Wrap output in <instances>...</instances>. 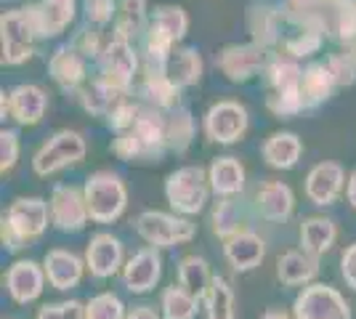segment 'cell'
Returning a JSON list of instances; mask_svg holds the SVG:
<instances>
[{"mask_svg":"<svg viewBox=\"0 0 356 319\" xmlns=\"http://www.w3.org/2000/svg\"><path fill=\"white\" fill-rule=\"evenodd\" d=\"M51 227V208L43 197H16L0 215V243L8 253H22Z\"/></svg>","mask_w":356,"mask_h":319,"instance_id":"1","label":"cell"},{"mask_svg":"<svg viewBox=\"0 0 356 319\" xmlns=\"http://www.w3.org/2000/svg\"><path fill=\"white\" fill-rule=\"evenodd\" d=\"M43 40L35 6L3 11L0 16V61L3 67H22L35 56L38 43Z\"/></svg>","mask_w":356,"mask_h":319,"instance_id":"2","label":"cell"},{"mask_svg":"<svg viewBox=\"0 0 356 319\" xmlns=\"http://www.w3.org/2000/svg\"><path fill=\"white\" fill-rule=\"evenodd\" d=\"M86 202H88L90 224H118L128 211L131 192L125 179L115 170H93L88 179L83 181Z\"/></svg>","mask_w":356,"mask_h":319,"instance_id":"3","label":"cell"},{"mask_svg":"<svg viewBox=\"0 0 356 319\" xmlns=\"http://www.w3.org/2000/svg\"><path fill=\"white\" fill-rule=\"evenodd\" d=\"M165 202L170 211L181 213V215H200L208 208L213 189L208 181V167L200 165H181L173 173L165 176L163 183Z\"/></svg>","mask_w":356,"mask_h":319,"instance_id":"4","label":"cell"},{"mask_svg":"<svg viewBox=\"0 0 356 319\" xmlns=\"http://www.w3.org/2000/svg\"><path fill=\"white\" fill-rule=\"evenodd\" d=\"M134 231L138 240L157 250H173L189 245L197 237V224L189 215L176 211H144L136 215Z\"/></svg>","mask_w":356,"mask_h":319,"instance_id":"5","label":"cell"},{"mask_svg":"<svg viewBox=\"0 0 356 319\" xmlns=\"http://www.w3.org/2000/svg\"><path fill=\"white\" fill-rule=\"evenodd\" d=\"M88 154V141L74 128H61L45 138L32 154V173L38 179H51L67 167L80 165Z\"/></svg>","mask_w":356,"mask_h":319,"instance_id":"6","label":"cell"},{"mask_svg":"<svg viewBox=\"0 0 356 319\" xmlns=\"http://www.w3.org/2000/svg\"><path fill=\"white\" fill-rule=\"evenodd\" d=\"M250 131V112L248 106L234 99H221L210 104L202 115V136L218 147H234Z\"/></svg>","mask_w":356,"mask_h":319,"instance_id":"7","label":"cell"},{"mask_svg":"<svg viewBox=\"0 0 356 319\" xmlns=\"http://www.w3.org/2000/svg\"><path fill=\"white\" fill-rule=\"evenodd\" d=\"M96 67H99V77H104L109 85L125 93H134L138 75H141V51L131 40L112 35L106 40L102 56L96 59Z\"/></svg>","mask_w":356,"mask_h":319,"instance_id":"8","label":"cell"},{"mask_svg":"<svg viewBox=\"0 0 356 319\" xmlns=\"http://www.w3.org/2000/svg\"><path fill=\"white\" fill-rule=\"evenodd\" d=\"M271 56H274V51L261 43H252V40L250 43H232L216 54V67L229 83L242 85L255 77H264Z\"/></svg>","mask_w":356,"mask_h":319,"instance_id":"9","label":"cell"},{"mask_svg":"<svg viewBox=\"0 0 356 319\" xmlns=\"http://www.w3.org/2000/svg\"><path fill=\"white\" fill-rule=\"evenodd\" d=\"M290 311L296 319H354L351 304L341 290L319 279L298 290Z\"/></svg>","mask_w":356,"mask_h":319,"instance_id":"10","label":"cell"},{"mask_svg":"<svg viewBox=\"0 0 356 319\" xmlns=\"http://www.w3.org/2000/svg\"><path fill=\"white\" fill-rule=\"evenodd\" d=\"M48 93L35 83H19L0 93V120H14L22 128H35L48 115Z\"/></svg>","mask_w":356,"mask_h":319,"instance_id":"11","label":"cell"},{"mask_svg":"<svg viewBox=\"0 0 356 319\" xmlns=\"http://www.w3.org/2000/svg\"><path fill=\"white\" fill-rule=\"evenodd\" d=\"M51 208V227L61 234H77L90 224L88 202L83 186L74 183H56L48 197Z\"/></svg>","mask_w":356,"mask_h":319,"instance_id":"12","label":"cell"},{"mask_svg":"<svg viewBox=\"0 0 356 319\" xmlns=\"http://www.w3.org/2000/svg\"><path fill=\"white\" fill-rule=\"evenodd\" d=\"M3 288L6 295L16 306H30L43 298L48 288V277H45L43 261L35 259H16L6 274H3Z\"/></svg>","mask_w":356,"mask_h":319,"instance_id":"13","label":"cell"},{"mask_svg":"<svg viewBox=\"0 0 356 319\" xmlns=\"http://www.w3.org/2000/svg\"><path fill=\"white\" fill-rule=\"evenodd\" d=\"M163 266V250L144 245L128 256L122 272H120V282L131 295H147L160 285Z\"/></svg>","mask_w":356,"mask_h":319,"instance_id":"14","label":"cell"},{"mask_svg":"<svg viewBox=\"0 0 356 319\" xmlns=\"http://www.w3.org/2000/svg\"><path fill=\"white\" fill-rule=\"evenodd\" d=\"M86 266L93 279H112L122 272L128 253H125V243L112 231H96L90 234V240L86 243Z\"/></svg>","mask_w":356,"mask_h":319,"instance_id":"15","label":"cell"},{"mask_svg":"<svg viewBox=\"0 0 356 319\" xmlns=\"http://www.w3.org/2000/svg\"><path fill=\"white\" fill-rule=\"evenodd\" d=\"M346 167L335 160H322L306 173L303 179V195L316 208H330L346 195Z\"/></svg>","mask_w":356,"mask_h":319,"instance_id":"16","label":"cell"},{"mask_svg":"<svg viewBox=\"0 0 356 319\" xmlns=\"http://www.w3.org/2000/svg\"><path fill=\"white\" fill-rule=\"evenodd\" d=\"M296 208L298 199L293 186L280 181V179L261 181L255 195H252V213L266 224H287V221H293Z\"/></svg>","mask_w":356,"mask_h":319,"instance_id":"17","label":"cell"},{"mask_svg":"<svg viewBox=\"0 0 356 319\" xmlns=\"http://www.w3.org/2000/svg\"><path fill=\"white\" fill-rule=\"evenodd\" d=\"M221 253L234 274H250L266 261V240L261 237V231L245 227L242 231L232 234L229 240H223Z\"/></svg>","mask_w":356,"mask_h":319,"instance_id":"18","label":"cell"},{"mask_svg":"<svg viewBox=\"0 0 356 319\" xmlns=\"http://www.w3.org/2000/svg\"><path fill=\"white\" fill-rule=\"evenodd\" d=\"M43 269L48 277V288L59 290V293H70V290L80 288L83 277L88 274L86 256L74 253L70 247H51L43 256Z\"/></svg>","mask_w":356,"mask_h":319,"instance_id":"19","label":"cell"},{"mask_svg":"<svg viewBox=\"0 0 356 319\" xmlns=\"http://www.w3.org/2000/svg\"><path fill=\"white\" fill-rule=\"evenodd\" d=\"M48 75L64 93H77L88 83V59L72 43H67L51 54Z\"/></svg>","mask_w":356,"mask_h":319,"instance_id":"20","label":"cell"},{"mask_svg":"<svg viewBox=\"0 0 356 319\" xmlns=\"http://www.w3.org/2000/svg\"><path fill=\"white\" fill-rule=\"evenodd\" d=\"M338 237H341V229L335 224V218H330L325 213L303 215L298 224V245L316 259H325L327 253H332Z\"/></svg>","mask_w":356,"mask_h":319,"instance_id":"21","label":"cell"},{"mask_svg":"<svg viewBox=\"0 0 356 319\" xmlns=\"http://www.w3.org/2000/svg\"><path fill=\"white\" fill-rule=\"evenodd\" d=\"M319 272H322V259L306 253L300 245L284 250L277 259V279L282 288H306L319 279Z\"/></svg>","mask_w":356,"mask_h":319,"instance_id":"22","label":"cell"},{"mask_svg":"<svg viewBox=\"0 0 356 319\" xmlns=\"http://www.w3.org/2000/svg\"><path fill=\"white\" fill-rule=\"evenodd\" d=\"M248 32H250L252 43L277 51L280 38H282V3H252L248 8Z\"/></svg>","mask_w":356,"mask_h":319,"instance_id":"23","label":"cell"},{"mask_svg":"<svg viewBox=\"0 0 356 319\" xmlns=\"http://www.w3.org/2000/svg\"><path fill=\"white\" fill-rule=\"evenodd\" d=\"M316 14L322 16L330 40L346 48L356 43V0H322Z\"/></svg>","mask_w":356,"mask_h":319,"instance_id":"24","label":"cell"},{"mask_svg":"<svg viewBox=\"0 0 356 319\" xmlns=\"http://www.w3.org/2000/svg\"><path fill=\"white\" fill-rule=\"evenodd\" d=\"M208 181L213 197H242L248 189V167L234 154H223L208 165Z\"/></svg>","mask_w":356,"mask_h":319,"instance_id":"25","label":"cell"},{"mask_svg":"<svg viewBox=\"0 0 356 319\" xmlns=\"http://www.w3.org/2000/svg\"><path fill=\"white\" fill-rule=\"evenodd\" d=\"M208 227L216 240H229L232 234L250 227V215L248 208L239 197H216V202L208 211Z\"/></svg>","mask_w":356,"mask_h":319,"instance_id":"26","label":"cell"},{"mask_svg":"<svg viewBox=\"0 0 356 319\" xmlns=\"http://www.w3.org/2000/svg\"><path fill=\"white\" fill-rule=\"evenodd\" d=\"M134 96L149 106H157L163 112H170L181 104V88L168 77V72H144L138 75Z\"/></svg>","mask_w":356,"mask_h":319,"instance_id":"27","label":"cell"},{"mask_svg":"<svg viewBox=\"0 0 356 319\" xmlns=\"http://www.w3.org/2000/svg\"><path fill=\"white\" fill-rule=\"evenodd\" d=\"M303 157V141L293 131H274L261 144V160L271 170H293Z\"/></svg>","mask_w":356,"mask_h":319,"instance_id":"28","label":"cell"},{"mask_svg":"<svg viewBox=\"0 0 356 319\" xmlns=\"http://www.w3.org/2000/svg\"><path fill=\"white\" fill-rule=\"evenodd\" d=\"M125 96H131V93L109 85L104 77H99V75L90 77L88 83L74 93V99H77V104L83 106V112H88L90 117H104V120L112 115V109H115Z\"/></svg>","mask_w":356,"mask_h":319,"instance_id":"29","label":"cell"},{"mask_svg":"<svg viewBox=\"0 0 356 319\" xmlns=\"http://www.w3.org/2000/svg\"><path fill=\"white\" fill-rule=\"evenodd\" d=\"M149 6L147 0H118V16L112 24V35L138 43L144 38V32L149 30Z\"/></svg>","mask_w":356,"mask_h":319,"instance_id":"30","label":"cell"},{"mask_svg":"<svg viewBox=\"0 0 356 319\" xmlns=\"http://www.w3.org/2000/svg\"><path fill=\"white\" fill-rule=\"evenodd\" d=\"M32 6H35V16H38L43 40L59 38L77 16V0H38Z\"/></svg>","mask_w":356,"mask_h":319,"instance_id":"31","label":"cell"},{"mask_svg":"<svg viewBox=\"0 0 356 319\" xmlns=\"http://www.w3.org/2000/svg\"><path fill=\"white\" fill-rule=\"evenodd\" d=\"M335 88H338V83H335V77L330 72L327 61H309L303 67L300 91H303V99H306V109H316L325 101H330Z\"/></svg>","mask_w":356,"mask_h":319,"instance_id":"32","label":"cell"},{"mask_svg":"<svg viewBox=\"0 0 356 319\" xmlns=\"http://www.w3.org/2000/svg\"><path fill=\"white\" fill-rule=\"evenodd\" d=\"M205 75V61L200 48L194 46H176L173 56L168 61V77L176 83L181 91L194 88Z\"/></svg>","mask_w":356,"mask_h":319,"instance_id":"33","label":"cell"},{"mask_svg":"<svg viewBox=\"0 0 356 319\" xmlns=\"http://www.w3.org/2000/svg\"><path fill=\"white\" fill-rule=\"evenodd\" d=\"M216 274L210 269V261L205 256H197V253H189L178 261L176 266V282L181 288H186L192 295H197L200 301L208 295L210 285H213Z\"/></svg>","mask_w":356,"mask_h":319,"instance_id":"34","label":"cell"},{"mask_svg":"<svg viewBox=\"0 0 356 319\" xmlns=\"http://www.w3.org/2000/svg\"><path fill=\"white\" fill-rule=\"evenodd\" d=\"M300 80H303L300 61L282 54V51H274L266 72H264L266 91H298L300 88Z\"/></svg>","mask_w":356,"mask_h":319,"instance_id":"35","label":"cell"},{"mask_svg":"<svg viewBox=\"0 0 356 319\" xmlns=\"http://www.w3.org/2000/svg\"><path fill=\"white\" fill-rule=\"evenodd\" d=\"M197 138V122L189 106L178 104L168 112V152L186 154Z\"/></svg>","mask_w":356,"mask_h":319,"instance_id":"36","label":"cell"},{"mask_svg":"<svg viewBox=\"0 0 356 319\" xmlns=\"http://www.w3.org/2000/svg\"><path fill=\"white\" fill-rule=\"evenodd\" d=\"M157 309H160L163 319H197V314L202 311V301L186 288H181L178 282H173V285L163 288Z\"/></svg>","mask_w":356,"mask_h":319,"instance_id":"37","label":"cell"},{"mask_svg":"<svg viewBox=\"0 0 356 319\" xmlns=\"http://www.w3.org/2000/svg\"><path fill=\"white\" fill-rule=\"evenodd\" d=\"M202 314L205 319H237V295L226 277L216 274L208 295L202 298Z\"/></svg>","mask_w":356,"mask_h":319,"instance_id":"38","label":"cell"},{"mask_svg":"<svg viewBox=\"0 0 356 319\" xmlns=\"http://www.w3.org/2000/svg\"><path fill=\"white\" fill-rule=\"evenodd\" d=\"M112 154L122 160V163H131V165H144V163H160L163 157L154 152V149H149L147 144L141 141V136L136 133L134 128H128V131H122V133H115L112 138Z\"/></svg>","mask_w":356,"mask_h":319,"instance_id":"39","label":"cell"},{"mask_svg":"<svg viewBox=\"0 0 356 319\" xmlns=\"http://www.w3.org/2000/svg\"><path fill=\"white\" fill-rule=\"evenodd\" d=\"M149 24L154 30H160L163 35H168L176 46H181L184 38H186V32H189V14L181 6H157L152 11Z\"/></svg>","mask_w":356,"mask_h":319,"instance_id":"40","label":"cell"},{"mask_svg":"<svg viewBox=\"0 0 356 319\" xmlns=\"http://www.w3.org/2000/svg\"><path fill=\"white\" fill-rule=\"evenodd\" d=\"M266 109L271 112V117L277 120H293L296 115L306 112V99L303 91H268L266 93Z\"/></svg>","mask_w":356,"mask_h":319,"instance_id":"41","label":"cell"},{"mask_svg":"<svg viewBox=\"0 0 356 319\" xmlns=\"http://www.w3.org/2000/svg\"><path fill=\"white\" fill-rule=\"evenodd\" d=\"M125 314H128V306L112 290H104L86 301V319H125Z\"/></svg>","mask_w":356,"mask_h":319,"instance_id":"42","label":"cell"},{"mask_svg":"<svg viewBox=\"0 0 356 319\" xmlns=\"http://www.w3.org/2000/svg\"><path fill=\"white\" fill-rule=\"evenodd\" d=\"M22 157V138L16 128H3L0 131V176H11Z\"/></svg>","mask_w":356,"mask_h":319,"instance_id":"43","label":"cell"},{"mask_svg":"<svg viewBox=\"0 0 356 319\" xmlns=\"http://www.w3.org/2000/svg\"><path fill=\"white\" fill-rule=\"evenodd\" d=\"M32 319H86V304L77 298H61L43 304Z\"/></svg>","mask_w":356,"mask_h":319,"instance_id":"44","label":"cell"},{"mask_svg":"<svg viewBox=\"0 0 356 319\" xmlns=\"http://www.w3.org/2000/svg\"><path fill=\"white\" fill-rule=\"evenodd\" d=\"M72 46L86 56L88 61H96L99 56H102V51H104L106 46V38L104 32H102V27H96V24H86L83 30L74 35Z\"/></svg>","mask_w":356,"mask_h":319,"instance_id":"45","label":"cell"},{"mask_svg":"<svg viewBox=\"0 0 356 319\" xmlns=\"http://www.w3.org/2000/svg\"><path fill=\"white\" fill-rule=\"evenodd\" d=\"M325 61L327 67H330V72H332V77H335V83H338V88L356 85V59L351 56L348 48L341 51V54H330Z\"/></svg>","mask_w":356,"mask_h":319,"instance_id":"46","label":"cell"},{"mask_svg":"<svg viewBox=\"0 0 356 319\" xmlns=\"http://www.w3.org/2000/svg\"><path fill=\"white\" fill-rule=\"evenodd\" d=\"M138 112H141V101H138L134 93H131V96H125V99H122V101L112 109V115H109L104 122L112 128V131H115V133H122V131L134 128Z\"/></svg>","mask_w":356,"mask_h":319,"instance_id":"47","label":"cell"},{"mask_svg":"<svg viewBox=\"0 0 356 319\" xmlns=\"http://www.w3.org/2000/svg\"><path fill=\"white\" fill-rule=\"evenodd\" d=\"M83 11H86L88 24H96V27L104 30L106 24H115L118 0H83Z\"/></svg>","mask_w":356,"mask_h":319,"instance_id":"48","label":"cell"},{"mask_svg":"<svg viewBox=\"0 0 356 319\" xmlns=\"http://www.w3.org/2000/svg\"><path fill=\"white\" fill-rule=\"evenodd\" d=\"M338 266H341V279L346 282V288L356 293V243L343 247Z\"/></svg>","mask_w":356,"mask_h":319,"instance_id":"49","label":"cell"},{"mask_svg":"<svg viewBox=\"0 0 356 319\" xmlns=\"http://www.w3.org/2000/svg\"><path fill=\"white\" fill-rule=\"evenodd\" d=\"M125 319H163V314H160V309H154V306L138 304V306H131V309H128Z\"/></svg>","mask_w":356,"mask_h":319,"instance_id":"50","label":"cell"},{"mask_svg":"<svg viewBox=\"0 0 356 319\" xmlns=\"http://www.w3.org/2000/svg\"><path fill=\"white\" fill-rule=\"evenodd\" d=\"M290 8H296V11H319V3L322 0H284Z\"/></svg>","mask_w":356,"mask_h":319,"instance_id":"51","label":"cell"},{"mask_svg":"<svg viewBox=\"0 0 356 319\" xmlns=\"http://www.w3.org/2000/svg\"><path fill=\"white\" fill-rule=\"evenodd\" d=\"M346 202L356 211V167L348 173V183H346Z\"/></svg>","mask_w":356,"mask_h":319,"instance_id":"52","label":"cell"},{"mask_svg":"<svg viewBox=\"0 0 356 319\" xmlns=\"http://www.w3.org/2000/svg\"><path fill=\"white\" fill-rule=\"evenodd\" d=\"M261 319H296V317H293V311H284V309H268Z\"/></svg>","mask_w":356,"mask_h":319,"instance_id":"53","label":"cell"},{"mask_svg":"<svg viewBox=\"0 0 356 319\" xmlns=\"http://www.w3.org/2000/svg\"><path fill=\"white\" fill-rule=\"evenodd\" d=\"M348 51H351V56L356 59V43H351V46H348Z\"/></svg>","mask_w":356,"mask_h":319,"instance_id":"54","label":"cell"},{"mask_svg":"<svg viewBox=\"0 0 356 319\" xmlns=\"http://www.w3.org/2000/svg\"><path fill=\"white\" fill-rule=\"evenodd\" d=\"M268 3H280V0H268Z\"/></svg>","mask_w":356,"mask_h":319,"instance_id":"55","label":"cell"},{"mask_svg":"<svg viewBox=\"0 0 356 319\" xmlns=\"http://www.w3.org/2000/svg\"><path fill=\"white\" fill-rule=\"evenodd\" d=\"M3 319H16V317H3Z\"/></svg>","mask_w":356,"mask_h":319,"instance_id":"56","label":"cell"}]
</instances>
